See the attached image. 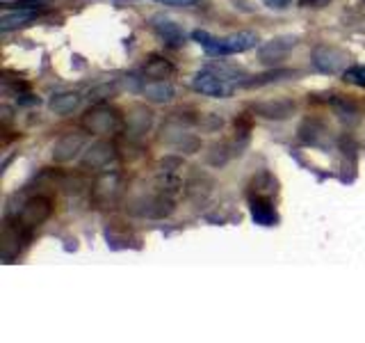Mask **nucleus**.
I'll use <instances>...</instances> for the list:
<instances>
[{
	"label": "nucleus",
	"mask_w": 365,
	"mask_h": 343,
	"mask_svg": "<svg viewBox=\"0 0 365 343\" xmlns=\"http://www.w3.org/2000/svg\"><path fill=\"white\" fill-rule=\"evenodd\" d=\"M82 128L87 133H94V135H110V133H117L121 128L123 119L121 114L110 108V105H103V103H96L94 108H89L85 114H82Z\"/></svg>",
	"instance_id": "nucleus-2"
},
{
	"label": "nucleus",
	"mask_w": 365,
	"mask_h": 343,
	"mask_svg": "<svg viewBox=\"0 0 365 343\" xmlns=\"http://www.w3.org/2000/svg\"><path fill=\"white\" fill-rule=\"evenodd\" d=\"M251 112L258 114L263 119H288L295 112V101L293 99H270V101H258L251 105Z\"/></svg>",
	"instance_id": "nucleus-8"
},
{
	"label": "nucleus",
	"mask_w": 365,
	"mask_h": 343,
	"mask_svg": "<svg viewBox=\"0 0 365 343\" xmlns=\"http://www.w3.org/2000/svg\"><path fill=\"white\" fill-rule=\"evenodd\" d=\"M343 80L356 87H365V64H354L343 71Z\"/></svg>",
	"instance_id": "nucleus-18"
},
{
	"label": "nucleus",
	"mask_w": 365,
	"mask_h": 343,
	"mask_svg": "<svg viewBox=\"0 0 365 343\" xmlns=\"http://www.w3.org/2000/svg\"><path fill=\"white\" fill-rule=\"evenodd\" d=\"M153 30H155L160 37L167 39V42H176V44L185 42V35H182V30H180L173 21L162 19V16H155V19H153Z\"/></svg>",
	"instance_id": "nucleus-16"
},
{
	"label": "nucleus",
	"mask_w": 365,
	"mask_h": 343,
	"mask_svg": "<svg viewBox=\"0 0 365 343\" xmlns=\"http://www.w3.org/2000/svg\"><path fill=\"white\" fill-rule=\"evenodd\" d=\"M331 0H300V7H327Z\"/></svg>",
	"instance_id": "nucleus-24"
},
{
	"label": "nucleus",
	"mask_w": 365,
	"mask_h": 343,
	"mask_svg": "<svg viewBox=\"0 0 365 343\" xmlns=\"http://www.w3.org/2000/svg\"><path fill=\"white\" fill-rule=\"evenodd\" d=\"M3 7H14V10H41L46 0H0Z\"/></svg>",
	"instance_id": "nucleus-20"
},
{
	"label": "nucleus",
	"mask_w": 365,
	"mask_h": 343,
	"mask_svg": "<svg viewBox=\"0 0 365 343\" xmlns=\"http://www.w3.org/2000/svg\"><path fill=\"white\" fill-rule=\"evenodd\" d=\"M265 5L270 7V10H288L290 5H293V0H263Z\"/></svg>",
	"instance_id": "nucleus-23"
},
{
	"label": "nucleus",
	"mask_w": 365,
	"mask_h": 343,
	"mask_svg": "<svg viewBox=\"0 0 365 343\" xmlns=\"http://www.w3.org/2000/svg\"><path fill=\"white\" fill-rule=\"evenodd\" d=\"M51 215H53V199L46 197V195H37V197H30L23 204L21 213L16 220H19L21 224H26L28 229H35L39 224H44Z\"/></svg>",
	"instance_id": "nucleus-4"
},
{
	"label": "nucleus",
	"mask_w": 365,
	"mask_h": 343,
	"mask_svg": "<svg viewBox=\"0 0 365 343\" xmlns=\"http://www.w3.org/2000/svg\"><path fill=\"white\" fill-rule=\"evenodd\" d=\"M123 195V176L117 169L98 172L91 183V199L98 208H112Z\"/></svg>",
	"instance_id": "nucleus-1"
},
{
	"label": "nucleus",
	"mask_w": 365,
	"mask_h": 343,
	"mask_svg": "<svg viewBox=\"0 0 365 343\" xmlns=\"http://www.w3.org/2000/svg\"><path fill=\"white\" fill-rule=\"evenodd\" d=\"M297 42L300 39L297 37H277V39H270L267 44H263L261 46V51H258V55H261V60L263 62H272V60H279V57H284L290 48H295L297 46Z\"/></svg>",
	"instance_id": "nucleus-12"
},
{
	"label": "nucleus",
	"mask_w": 365,
	"mask_h": 343,
	"mask_svg": "<svg viewBox=\"0 0 365 343\" xmlns=\"http://www.w3.org/2000/svg\"><path fill=\"white\" fill-rule=\"evenodd\" d=\"M82 96L78 92H64V94H55L51 99V110L57 114H69L80 105Z\"/></svg>",
	"instance_id": "nucleus-17"
},
{
	"label": "nucleus",
	"mask_w": 365,
	"mask_h": 343,
	"mask_svg": "<svg viewBox=\"0 0 365 343\" xmlns=\"http://www.w3.org/2000/svg\"><path fill=\"white\" fill-rule=\"evenodd\" d=\"M256 46H258V35H254V32H235V35L217 39V53L215 55H238L251 51Z\"/></svg>",
	"instance_id": "nucleus-7"
},
{
	"label": "nucleus",
	"mask_w": 365,
	"mask_h": 343,
	"mask_svg": "<svg viewBox=\"0 0 365 343\" xmlns=\"http://www.w3.org/2000/svg\"><path fill=\"white\" fill-rule=\"evenodd\" d=\"M295 71H272V73H265V76H258L254 80H244V87H261V85H267V83H277L284 76H293Z\"/></svg>",
	"instance_id": "nucleus-19"
},
{
	"label": "nucleus",
	"mask_w": 365,
	"mask_h": 343,
	"mask_svg": "<svg viewBox=\"0 0 365 343\" xmlns=\"http://www.w3.org/2000/svg\"><path fill=\"white\" fill-rule=\"evenodd\" d=\"M142 94L148 101L167 103L173 99V85L167 83V80H146V83L142 85Z\"/></svg>",
	"instance_id": "nucleus-15"
},
{
	"label": "nucleus",
	"mask_w": 365,
	"mask_h": 343,
	"mask_svg": "<svg viewBox=\"0 0 365 343\" xmlns=\"http://www.w3.org/2000/svg\"><path fill=\"white\" fill-rule=\"evenodd\" d=\"M82 146H85V137H82L80 133H66V135H62L60 140L55 142L53 158L57 162L73 160L82 151Z\"/></svg>",
	"instance_id": "nucleus-9"
},
{
	"label": "nucleus",
	"mask_w": 365,
	"mask_h": 343,
	"mask_svg": "<svg viewBox=\"0 0 365 343\" xmlns=\"http://www.w3.org/2000/svg\"><path fill=\"white\" fill-rule=\"evenodd\" d=\"M160 5H167V7H192L199 5V0H155Z\"/></svg>",
	"instance_id": "nucleus-22"
},
{
	"label": "nucleus",
	"mask_w": 365,
	"mask_h": 343,
	"mask_svg": "<svg viewBox=\"0 0 365 343\" xmlns=\"http://www.w3.org/2000/svg\"><path fill=\"white\" fill-rule=\"evenodd\" d=\"M313 67L320 73L336 76V73H343L347 69V55L334 46H318L313 51Z\"/></svg>",
	"instance_id": "nucleus-5"
},
{
	"label": "nucleus",
	"mask_w": 365,
	"mask_h": 343,
	"mask_svg": "<svg viewBox=\"0 0 365 343\" xmlns=\"http://www.w3.org/2000/svg\"><path fill=\"white\" fill-rule=\"evenodd\" d=\"M192 89L203 96H210V99H228L233 94V83H228V78H224L217 71L203 69L194 73Z\"/></svg>",
	"instance_id": "nucleus-3"
},
{
	"label": "nucleus",
	"mask_w": 365,
	"mask_h": 343,
	"mask_svg": "<svg viewBox=\"0 0 365 343\" xmlns=\"http://www.w3.org/2000/svg\"><path fill=\"white\" fill-rule=\"evenodd\" d=\"M249 211H251V220L256 224L263 227H274L277 224V211L272 206V197H261V195H251L249 201Z\"/></svg>",
	"instance_id": "nucleus-10"
},
{
	"label": "nucleus",
	"mask_w": 365,
	"mask_h": 343,
	"mask_svg": "<svg viewBox=\"0 0 365 343\" xmlns=\"http://www.w3.org/2000/svg\"><path fill=\"white\" fill-rule=\"evenodd\" d=\"M114 160H117V149H114V144L112 142H96L85 151L82 165H85L87 169H94V172H105V169H110Z\"/></svg>",
	"instance_id": "nucleus-6"
},
{
	"label": "nucleus",
	"mask_w": 365,
	"mask_h": 343,
	"mask_svg": "<svg viewBox=\"0 0 365 343\" xmlns=\"http://www.w3.org/2000/svg\"><path fill=\"white\" fill-rule=\"evenodd\" d=\"M151 121H153V112L151 110H146V108H132V112L128 114V119H126V133L130 137H139V135H144L148 128H151Z\"/></svg>",
	"instance_id": "nucleus-13"
},
{
	"label": "nucleus",
	"mask_w": 365,
	"mask_h": 343,
	"mask_svg": "<svg viewBox=\"0 0 365 343\" xmlns=\"http://www.w3.org/2000/svg\"><path fill=\"white\" fill-rule=\"evenodd\" d=\"M114 92H117V85H101V87H96V89H91L89 92V99H107V96H112Z\"/></svg>",
	"instance_id": "nucleus-21"
},
{
	"label": "nucleus",
	"mask_w": 365,
	"mask_h": 343,
	"mask_svg": "<svg viewBox=\"0 0 365 343\" xmlns=\"http://www.w3.org/2000/svg\"><path fill=\"white\" fill-rule=\"evenodd\" d=\"M142 73L148 80H167L173 73V64L160 55H148L142 67Z\"/></svg>",
	"instance_id": "nucleus-14"
},
{
	"label": "nucleus",
	"mask_w": 365,
	"mask_h": 343,
	"mask_svg": "<svg viewBox=\"0 0 365 343\" xmlns=\"http://www.w3.org/2000/svg\"><path fill=\"white\" fill-rule=\"evenodd\" d=\"M39 12L41 10H5L3 16H0V30L3 32H10L16 28H23V26H30L32 21L39 19Z\"/></svg>",
	"instance_id": "nucleus-11"
}]
</instances>
